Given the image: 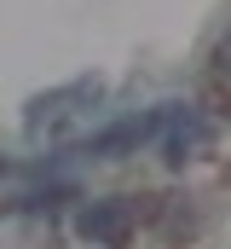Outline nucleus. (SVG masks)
I'll list each match as a JSON object with an SVG mask.
<instances>
[{
    "label": "nucleus",
    "mask_w": 231,
    "mask_h": 249,
    "mask_svg": "<svg viewBox=\"0 0 231 249\" xmlns=\"http://www.w3.org/2000/svg\"><path fill=\"white\" fill-rule=\"evenodd\" d=\"M133 220H139L133 197H99V203L75 209V238L93 244V249H121L133 238Z\"/></svg>",
    "instance_id": "nucleus-1"
},
{
    "label": "nucleus",
    "mask_w": 231,
    "mask_h": 249,
    "mask_svg": "<svg viewBox=\"0 0 231 249\" xmlns=\"http://www.w3.org/2000/svg\"><path fill=\"white\" fill-rule=\"evenodd\" d=\"M99 99H104V81H99V75H75V81H64L52 93L29 99V127L41 133L47 122H64V116H75V110H93Z\"/></svg>",
    "instance_id": "nucleus-2"
},
{
    "label": "nucleus",
    "mask_w": 231,
    "mask_h": 249,
    "mask_svg": "<svg viewBox=\"0 0 231 249\" xmlns=\"http://www.w3.org/2000/svg\"><path fill=\"white\" fill-rule=\"evenodd\" d=\"M208 145H214V122L202 110H191V105H168V116H162V151H168V162H191Z\"/></svg>",
    "instance_id": "nucleus-3"
},
{
    "label": "nucleus",
    "mask_w": 231,
    "mask_h": 249,
    "mask_svg": "<svg viewBox=\"0 0 231 249\" xmlns=\"http://www.w3.org/2000/svg\"><path fill=\"white\" fill-rule=\"evenodd\" d=\"M162 116H168V105H162V110H150V116H127V122H116V127H104V133H93V139H81V145H75V157H116V151H139V145L162 139Z\"/></svg>",
    "instance_id": "nucleus-4"
},
{
    "label": "nucleus",
    "mask_w": 231,
    "mask_h": 249,
    "mask_svg": "<svg viewBox=\"0 0 231 249\" xmlns=\"http://www.w3.org/2000/svg\"><path fill=\"white\" fill-rule=\"evenodd\" d=\"M220 70H231V35H226V47H220Z\"/></svg>",
    "instance_id": "nucleus-5"
}]
</instances>
